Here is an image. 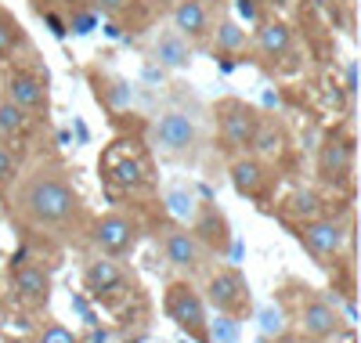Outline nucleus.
Listing matches in <instances>:
<instances>
[{"mask_svg": "<svg viewBox=\"0 0 361 343\" xmlns=\"http://www.w3.org/2000/svg\"><path fill=\"white\" fill-rule=\"evenodd\" d=\"M11 210L22 224H29L33 231H66L69 224H76L80 217V192L76 184L66 177L62 167H37L29 177H22V184L11 195Z\"/></svg>", "mask_w": 361, "mask_h": 343, "instance_id": "nucleus-1", "label": "nucleus"}, {"mask_svg": "<svg viewBox=\"0 0 361 343\" xmlns=\"http://www.w3.org/2000/svg\"><path fill=\"white\" fill-rule=\"evenodd\" d=\"M166 318L180 329V332H188L192 339L199 343H209L214 336H209V318H206V300L188 286V282H173L166 289Z\"/></svg>", "mask_w": 361, "mask_h": 343, "instance_id": "nucleus-2", "label": "nucleus"}, {"mask_svg": "<svg viewBox=\"0 0 361 343\" xmlns=\"http://www.w3.org/2000/svg\"><path fill=\"white\" fill-rule=\"evenodd\" d=\"M152 145L163 155H185L199 145V123L195 116H188L185 109H170L156 119L152 127Z\"/></svg>", "mask_w": 361, "mask_h": 343, "instance_id": "nucleus-3", "label": "nucleus"}, {"mask_svg": "<svg viewBox=\"0 0 361 343\" xmlns=\"http://www.w3.org/2000/svg\"><path fill=\"white\" fill-rule=\"evenodd\" d=\"M206 296L209 303H214L221 315H243V311L250 307V286H246V278L231 271V267H221L209 275V282H206Z\"/></svg>", "mask_w": 361, "mask_h": 343, "instance_id": "nucleus-4", "label": "nucleus"}, {"mask_svg": "<svg viewBox=\"0 0 361 343\" xmlns=\"http://www.w3.org/2000/svg\"><path fill=\"white\" fill-rule=\"evenodd\" d=\"M94 246L105 257H123L137 246V221L127 213H105L94 224Z\"/></svg>", "mask_w": 361, "mask_h": 343, "instance_id": "nucleus-5", "label": "nucleus"}, {"mask_svg": "<svg viewBox=\"0 0 361 343\" xmlns=\"http://www.w3.org/2000/svg\"><path fill=\"white\" fill-rule=\"evenodd\" d=\"M300 242H304L318 260H336L347 242V231L340 221L329 217H314V221H300Z\"/></svg>", "mask_w": 361, "mask_h": 343, "instance_id": "nucleus-6", "label": "nucleus"}, {"mask_svg": "<svg viewBox=\"0 0 361 343\" xmlns=\"http://www.w3.org/2000/svg\"><path fill=\"white\" fill-rule=\"evenodd\" d=\"M257 123H260L257 109H250V105H243V102H224V105H221V138H224V145H228L231 152L250 148Z\"/></svg>", "mask_w": 361, "mask_h": 343, "instance_id": "nucleus-7", "label": "nucleus"}, {"mask_svg": "<svg viewBox=\"0 0 361 343\" xmlns=\"http://www.w3.org/2000/svg\"><path fill=\"white\" fill-rule=\"evenodd\" d=\"M163 253H166V260H170L173 267H180V271H199L202 260H206L202 242H199L188 228H170V231L163 235Z\"/></svg>", "mask_w": 361, "mask_h": 343, "instance_id": "nucleus-8", "label": "nucleus"}, {"mask_svg": "<svg viewBox=\"0 0 361 343\" xmlns=\"http://www.w3.org/2000/svg\"><path fill=\"white\" fill-rule=\"evenodd\" d=\"M4 98L15 102L18 109L25 112H47V87L37 73H25V69H15L8 76V87H4Z\"/></svg>", "mask_w": 361, "mask_h": 343, "instance_id": "nucleus-9", "label": "nucleus"}, {"mask_svg": "<svg viewBox=\"0 0 361 343\" xmlns=\"http://www.w3.org/2000/svg\"><path fill=\"white\" fill-rule=\"evenodd\" d=\"M11 293L29 307H44L51 296V275L40 264H18L11 267Z\"/></svg>", "mask_w": 361, "mask_h": 343, "instance_id": "nucleus-10", "label": "nucleus"}, {"mask_svg": "<svg viewBox=\"0 0 361 343\" xmlns=\"http://www.w3.org/2000/svg\"><path fill=\"white\" fill-rule=\"evenodd\" d=\"M354 170V148L343 138H329L318 152V174L329 184H343Z\"/></svg>", "mask_w": 361, "mask_h": 343, "instance_id": "nucleus-11", "label": "nucleus"}, {"mask_svg": "<svg viewBox=\"0 0 361 343\" xmlns=\"http://www.w3.org/2000/svg\"><path fill=\"white\" fill-rule=\"evenodd\" d=\"M192 235L202 242L206 253H224V249L231 246L228 221H224V213H221L217 206H202V213H199V221H195Z\"/></svg>", "mask_w": 361, "mask_h": 343, "instance_id": "nucleus-12", "label": "nucleus"}, {"mask_svg": "<svg viewBox=\"0 0 361 343\" xmlns=\"http://www.w3.org/2000/svg\"><path fill=\"white\" fill-rule=\"evenodd\" d=\"M83 286L94 293V296H112L127 286V275L123 267H119L112 257H98V260H90L87 271H83Z\"/></svg>", "mask_w": 361, "mask_h": 343, "instance_id": "nucleus-13", "label": "nucleus"}, {"mask_svg": "<svg viewBox=\"0 0 361 343\" xmlns=\"http://www.w3.org/2000/svg\"><path fill=\"white\" fill-rule=\"evenodd\" d=\"M214 22H209V11L202 0H180L173 8V33H180L185 40H206Z\"/></svg>", "mask_w": 361, "mask_h": 343, "instance_id": "nucleus-14", "label": "nucleus"}, {"mask_svg": "<svg viewBox=\"0 0 361 343\" xmlns=\"http://www.w3.org/2000/svg\"><path fill=\"white\" fill-rule=\"evenodd\" d=\"M300 322H304V332L311 339H329V336H336V329H340L336 307L325 303V300H307L304 311H300Z\"/></svg>", "mask_w": 361, "mask_h": 343, "instance_id": "nucleus-15", "label": "nucleus"}, {"mask_svg": "<svg viewBox=\"0 0 361 343\" xmlns=\"http://www.w3.org/2000/svg\"><path fill=\"white\" fill-rule=\"evenodd\" d=\"M257 47L264 58H286L293 47V29L286 22H264L257 29Z\"/></svg>", "mask_w": 361, "mask_h": 343, "instance_id": "nucleus-16", "label": "nucleus"}, {"mask_svg": "<svg viewBox=\"0 0 361 343\" xmlns=\"http://www.w3.org/2000/svg\"><path fill=\"white\" fill-rule=\"evenodd\" d=\"M264 181H267V174H264L260 160H235L231 163V184L238 195H260Z\"/></svg>", "mask_w": 361, "mask_h": 343, "instance_id": "nucleus-17", "label": "nucleus"}, {"mask_svg": "<svg viewBox=\"0 0 361 343\" xmlns=\"http://www.w3.org/2000/svg\"><path fill=\"white\" fill-rule=\"evenodd\" d=\"M156 61L166 69H185L192 61V51H188V40L180 33H166L156 40Z\"/></svg>", "mask_w": 361, "mask_h": 343, "instance_id": "nucleus-18", "label": "nucleus"}, {"mask_svg": "<svg viewBox=\"0 0 361 343\" xmlns=\"http://www.w3.org/2000/svg\"><path fill=\"white\" fill-rule=\"evenodd\" d=\"M282 127H275V123H257V131H253V141H250V148L260 155V160H275V155L282 152Z\"/></svg>", "mask_w": 361, "mask_h": 343, "instance_id": "nucleus-19", "label": "nucleus"}, {"mask_svg": "<svg viewBox=\"0 0 361 343\" xmlns=\"http://www.w3.org/2000/svg\"><path fill=\"white\" fill-rule=\"evenodd\" d=\"M109 177H112V184L116 188H141L145 184V167L137 163V160H130V155H123L119 163H109Z\"/></svg>", "mask_w": 361, "mask_h": 343, "instance_id": "nucleus-20", "label": "nucleus"}, {"mask_svg": "<svg viewBox=\"0 0 361 343\" xmlns=\"http://www.w3.org/2000/svg\"><path fill=\"white\" fill-rule=\"evenodd\" d=\"M25 131H29V112L8 98H0V138H22Z\"/></svg>", "mask_w": 361, "mask_h": 343, "instance_id": "nucleus-21", "label": "nucleus"}, {"mask_svg": "<svg viewBox=\"0 0 361 343\" xmlns=\"http://www.w3.org/2000/svg\"><path fill=\"white\" fill-rule=\"evenodd\" d=\"M209 33H214V40H217V51H224V54H235V51L246 47V29L238 22H231V18L217 22V29H209Z\"/></svg>", "mask_w": 361, "mask_h": 343, "instance_id": "nucleus-22", "label": "nucleus"}, {"mask_svg": "<svg viewBox=\"0 0 361 343\" xmlns=\"http://www.w3.org/2000/svg\"><path fill=\"white\" fill-rule=\"evenodd\" d=\"M296 221H314V217H322V199L314 195V192H293L289 195V206H286Z\"/></svg>", "mask_w": 361, "mask_h": 343, "instance_id": "nucleus-23", "label": "nucleus"}, {"mask_svg": "<svg viewBox=\"0 0 361 343\" xmlns=\"http://www.w3.org/2000/svg\"><path fill=\"white\" fill-rule=\"evenodd\" d=\"M18 44H22V29H18V22H15L11 15L0 11V58H8Z\"/></svg>", "mask_w": 361, "mask_h": 343, "instance_id": "nucleus-24", "label": "nucleus"}, {"mask_svg": "<svg viewBox=\"0 0 361 343\" xmlns=\"http://www.w3.org/2000/svg\"><path fill=\"white\" fill-rule=\"evenodd\" d=\"M15 177H18V160H15V152L0 141V188L15 184Z\"/></svg>", "mask_w": 361, "mask_h": 343, "instance_id": "nucleus-25", "label": "nucleus"}, {"mask_svg": "<svg viewBox=\"0 0 361 343\" xmlns=\"http://www.w3.org/2000/svg\"><path fill=\"white\" fill-rule=\"evenodd\" d=\"M37 343H80V339H76L73 329H66V325H47Z\"/></svg>", "mask_w": 361, "mask_h": 343, "instance_id": "nucleus-26", "label": "nucleus"}, {"mask_svg": "<svg viewBox=\"0 0 361 343\" xmlns=\"http://www.w3.org/2000/svg\"><path fill=\"white\" fill-rule=\"evenodd\" d=\"M94 8L102 15H119L123 8H130V0H94Z\"/></svg>", "mask_w": 361, "mask_h": 343, "instance_id": "nucleus-27", "label": "nucleus"}, {"mask_svg": "<svg viewBox=\"0 0 361 343\" xmlns=\"http://www.w3.org/2000/svg\"><path fill=\"white\" fill-rule=\"evenodd\" d=\"M267 8H275V11H289V8H296V0H264Z\"/></svg>", "mask_w": 361, "mask_h": 343, "instance_id": "nucleus-28", "label": "nucleus"}, {"mask_svg": "<svg viewBox=\"0 0 361 343\" xmlns=\"http://www.w3.org/2000/svg\"><path fill=\"white\" fill-rule=\"evenodd\" d=\"M275 343H304V339H296V336H282V339H275Z\"/></svg>", "mask_w": 361, "mask_h": 343, "instance_id": "nucleus-29", "label": "nucleus"}]
</instances>
